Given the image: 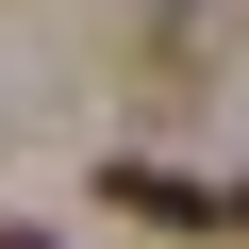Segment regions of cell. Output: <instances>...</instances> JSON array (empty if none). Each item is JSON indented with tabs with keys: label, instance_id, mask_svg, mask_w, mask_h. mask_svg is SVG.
Listing matches in <instances>:
<instances>
[{
	"label": "cell",
	"instance_id": "obj_1",
	"mask_svg": "<svg viewBox=\"0 0 249 249\" xmlns=\"http://www.w3.org/2000/svg\"><path fill=\"white\" fill-rule=\"evenodd\" d=\"M116 216H150V232H216V199L166 183V166H116Z\"/></svg>",
	"mask_w": 249,
	"mask_h": 249
},
{
	"label": "cell",
	"instance_id": "obj_2",
	"mask_svg": "<svg viewBox=\"0 0 249 249\" xmlns=\"http://www.w3.org/2000/svg\"><path fill=\"white\" fill-rule=\"evenodd\" d=\"M216 232H249V199H216Z\"/></svg>",
	"mask_w": 249,
	"mask_h": 249
},
{
	"label": "cell",
	"instance_id": "obj_3",
	"mask_svg": "<svg viewBox=\"0 0 249 249\" xmlns=\"http://www.w3.org/2000/svg\"><path fill=\"white\" fill-rule=\"evenodd\" d=\"M0 249H50V232H0Z\"/></svg>",
	"mask_w": 249,
	"mask_h": 249
}]
</instances>
